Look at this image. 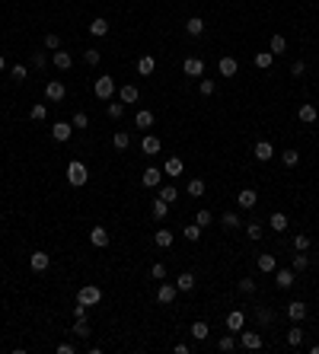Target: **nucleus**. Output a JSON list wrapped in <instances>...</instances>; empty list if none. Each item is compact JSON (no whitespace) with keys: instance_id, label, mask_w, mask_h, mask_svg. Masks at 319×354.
Segmentation results:
<instances>
[{"instance_id":"f257e3e1","label":"nucleus","mask_w":319,"mask_h":354,"mask_svg":"<svg viewBox=\"0 0 319 354\" xmlns=\"http://www.w3.org/2000/svg\"><path fill=\"white\" fill-rule=\"evenodd\" d=\"M86 179H90V169L80 160H70L67 163V182L74 185V188H80V185H86Z\"/></svg>"},{"instance_id":"f03ea898","label":"nucleus","mask_w":319,"mask_h":354,"mask_svg":"<svg viewBox=\"0 0 319 354\" xmlns=\"http://www.w3.org/2000/svg\"><path fill=\"white\" fill-rule=\"evenodd\" d=\"M99 300H102V290L96 284H86V287L77 290V303H83V306H96Z\"/></svg>"},{"instance_id":"7ed1b4c3","label":"nucleus","mask_w":319,"mask_h":354,"mask_svg":"<svg viewBox=\"0 0 319 354\" xmlns=\"http://www.w3.org/2000/svg\"><path fill=\"white\" fill-rule=\"evenodd\" d=\"M93 90H96V96H99L102 102H109V99L115 96V80H112V77H96V86H93Z\"/></svg>"},{"instance_id":"20e7f679","label":"nucleus","mask_w":319,"mask_h":354,"mask_svg":"<svg viewBox=\"0 0 319 354\" xmlns=\"http://www.w3.org/2000/svg\"><path fill=\"white\" fill-rule=\"evenodd\" d=\"M64 96H67V86L61 80H48V83H45V99L48 102H61Z\"/></svg>"},{"instance_id":"39448f33","label":"nucleus","mask_w":319,"mask_h":354,"mask_svg":"<svg viewBox=\"0 0 319 354\" xmlns=\"http://www.w3.org/2000/svg\"><path fill=\"white\" fill-rule=\"evenodd\" d=\"M294 275H297L294 268H275V287H281V290H291V287H294V281H297Z\"/></svg>"},{"instance_id":"423d86ee","label":"nucleus","mask_w":319,"mask_h":354,"mask_svg":"<svg viewBox=\"0 0 319 354\" xmlns=\"http://www.w3.org/2000/svg\"><path fill=\"white\" fill-rule=\"evenodd\" d=\"M70 134H74V125H70V122H54V125H51V137L57 140V144L70 140Z\"/></svg>"},{"instance_id":"0eeeda50","label":"nucleus","mask_w":319,"mask_h":354,"mask_svg":"<svg viewBox=\"0 0 319 354\" xmlns=\"http://www.w3.org/2000/svg\"><path fill=\"white\" fill-rule=\"evenodd\" d=\"M51 64H54L57 70H70V67H74V54L64 51V48H57V51L51 54Z\"/></svg>"},{"instance_id":"6e6552de","label":"nucleus","mask_w":319,"mask_h":354,"mask_svg":"<svg viewBox=\"0 0 319 354\" xmlns=\"http://www.w3.org/2000/svg\"><path fill=\"white\" fill-rule=\"evenodd\" d=\"M182 70H185V77H201L205 74V61H201V57H185Z\"/></svg>"},{"instance_id":"1a4fd4ad","label":"nucleus","mask_w":319,"mask_h":354,"mask_svg":"<svg viewBox=\"0 0 319 354\" xmlns=\"http://www.w3.org/2000/svg\"><path fill=\"white\" fill-rule=\"evenodd\" d=\"M252 153H255V160H258V163H268L271 157H275V147H271V140H258Z\"/></svg>"},{"instance_id":"9d476101","label":"nucleus","mask_w":319,"mask_h":354,"mask_svg":"<svg viewBox=\"0 0 319 354\" xmlns=\"http://www.w3.org/2000/svg\"><path fill=\"white\" fill-rule=\"evenodd\" d=\"M236 204H240V208H246V211H252V208L258 204V195L252 192V188H243V192L236 195Z\"/></svg>"},{"instance_id":"9b49d317","label":"nucleus","mask_w":319,"mask_h":354,"mask_svg":"<svg viewBox=\"0 0 319 354\" xmlns=\"http://www.w3.org/2000/svg\"><path fill=\"white\" fill-rule=\"evenodd\" d=\"M217 70L223 77H236V70H240V64H236V57H230V54H223L220 61H217Z\"/></svg>"},{"instance_id":"f8f14e48","label":"nucleus","mask_w":319,"mask_h":354,"mask_svg":"<svg viewBox=\"0 0 319 354\" xmlns=\"http://www.w3.org/2000/svg\"><path fill=\"white\" fill-rule=\"evenodd\" d=\"M287 316H291L294 322H303L306 319V303L303 300H291L287 303Z\"/></svg>"},{"instance_id":"ddd939ff","label":"nucleus","mask_w":319,"mask_h":354,"mask_svg":"<svg viewBox=\"0 0 319 354\" xmlns=\"http://www.w3.org/2000/svg\"><path fill=\"white\" fill-rule=\"evenodd\" d=\"M243 326H246V313L243 310L227 313V329H230V332H243Z\"/></svg>"},{"instance_id":"4468645a","label":"nucleus","mask_w":319,"mask_h":354,"mask_svg":"<svg viewBox=\"0 0 319 354\" xmlns=\"http://www.w3.org/2000/svg\"><path fill=\"white\" fill-rule=\"evenodd\" d=\"M176 284H160V290H157V303H163V306H169L172 300H176Z\"/></svg>"},{"instance_id":"2eb2a0df","label":"nucleus","mask_w":319,"mask_h":354,"mask_svg":"<svg viewBox=\"0 0 319 354\" xmlns=\"http://www.w3.org/2000/svg\"><path fill=\"white\" fill-rule=\"evenodd\" d=\"M90 243L99 246V249H105V246H109V230H105V227H93L90 230Z\"/></svg>"},{"instance_id":"dca6fc26","label":"nucleus","mask_w":319,"mask_h":354,"mask_svg":"<svg viewBox=\"0 0 319 354\" xmlns=\"http://www.w3.org/2000/svg\"><path fill=\"white\" fill-rule=\"evenodd\" d=\"M29 265H32V271H48V265H51V255H48V252H32Z\"/></svg>"},{"instance_id":"f3484780","label":"nucleus","mask_w":319,"mask_h":354,"mask_svg":"<svg viewBox=\"0 0 319 354\" xmlns=\"http://www.w3.org/2000/svg\"><path fill=\"white\" fill-rule=\"evenodd\" d=\"M297 118H300V122H306V125H313L316 118H319V109H316L313 102H303V105H300V112H297Z\"/></svg>"},{"instance_id":"a211bd4d","label":"nucleus","mask_w":319,"mask_h":354,"mask_svg":"<svg viewBox=\"0 0 319 354\" xmlns=\"http://www.w3.org/2000/svg\"><path fill=\"white\" fill-rule=\"evenodd\" d=\"M240 345H243L246 351H258V348H262V335H258V332H243Z\"/></svg>"},{"instance_id":"6ab92c4d","label":"nucleus","mask_w":319,"mask_h":354,"mask_svg":"<svg viewBox=\"0 0 319 354\" xmlns=\"http://www.w3.org/2000/svg\"><path fill=\"white\" fill-rule=\"evenodd\" d=\"M255 265H258V271H262V275H275L278 258H275V255H258V258H255Z\"/></svg>"},{"instance_id":"aec40b11","label":"nucleus","mask_w":319,"mask_h":354,"mask_svg":"<svg viewBox=\"0 0 319 354\" xmlns=\"http://www.w3.org/2000/svg\"><path fill=\"white\" fill-rule=\"evenodd\" d=\"M160 179H163V172H160L157 166H150V169H144V175H140V182H144L147 188H160Z\"/></svg>"},{"instance_id":"412c9836","label":"nucleus","mask_w":319,"mask_h":354,"mask_svg":"<svg viewBox=\"0 0 319 354\" xmlns=\"http://www.w3.org/2000/svg\"><path fill=\"white\" fill-rule=\"evenodd\" d=\"M140 150H144V157H157V153H160V137L147 134L144 140H140Z\"/></svg>"},{"instance_id":"4be33fe9","label":"nucleus","mask_w":319,"mask_h":354,"mask_svg":"<svg viewBox=\"0 0 319 354\" xmlns=\"http://www.w3.org/2000/svg\"><path fill=\"white\" fill-rule=\"evenodd\" d=\"M182 169H185V166H182V160H179V157H169L166 163H163V172H166V175H172V179H179V175H182Z\"/></svg>"},{"instance_id":"5701e85b","label":"nucleus","mask_w":319,"mask_h":354,"mask_svg":"<svg viewBox=\"0 0 319 354\" xmlns=\"http://www.w3.org/2000/svg\"><path fill=\"white\" fill-rule=\"evenodd\" d=\"M268 51L271 54H287V39H284V35H271V42H268Z\"/></svg>"},{"instance_id":"b1692460","label":"nucleus","mask_w":319,"mask_h":354,"mask_svg":"<svg viewBox=\"0 0 319 354\" xmlns=\"http://www.w3.org/2000/svg\"><path fill=\"white\" fill-rule=\"evenodd\" d=\"M118 99L128 105V102H137V99H140V93H137V86H134V83H125L122 90H118Z\"/></svg>"},{"instance_id":"393cba45","label":"nucleus","mask_w":319,"mask_h":354,"mask_svg":"<svg viewBox=\"0 0 319 354\" xmlns=\"http://www.w3.org/2000/svg\"><path fill=\"white\" fill-rule=\"evenodd\" d=\"M195 287V275H192V271H182V275L179 278H176V290H182V293H188V290H192Z\"/></svg>"},{"instance_id":"a878e982","label":"nucleus","mask_w":319,"mask_h":354,"mask_svg":"<svg viewBox=\"0 0 319 354\" xmlns=\"http://www.w3.org/2000/svg\"><path fill=\"white\" fill-rule=\"evenodd\" d=\"M252 64H255L258 70H268L271 64H275V54H271V51H255V57H252Z\"/></svg>"},{"instance_id":"bb28decb","label":"nucleus","mask_w":319,"mask_h":354,"mask_svg":"<svg viewBox=\"0 0 319 354\" xmlns=\"http://www.w3.org/2000/svg\"><path fill=\"white\" fill-rule=\"evenodd\" d=\"M172 240H176V236H172V230H157V233H153V243H157L160 249H169V246H172Z\"/></svg>"},{"instance_id":"cd10ccee","label":"nucleus","mask_w":319,"mask_h":354,"mask_svg":"<svg viewBox=\"0 0 319 354\" xmlns=\"http://www.w3.org/2000/svg\"><path fill=\"white\" fill-rule=\"evenodd\" d=\"M208 335H211V326H208L205 319H198V322H192V338H195V341H205Z\"/></svg>"},{"instance_id":"c85d7f7f","label":"nucleus","mask_w":319,"mask_h":354,"mask_svg":"<svg viewBox=\"0 0 319 354\" xmlns=\"http://www.w3.org/2000/svg\"><path fill=\"white\" fill-rule=\"evenodd\" d=\"M90 32L96 35V39H102V35H109V19H102V16H96L90 22Z\"/></svg>"},{"instance_id":"c756f323","label":"nucleus","mask_w":319,"mask_h":354,"mask_svg":"<svg viewBox=\"0 0 319 354\" xmlns=\"http://www.w3.org/2000/svg\"><path fill=\"white\" fill-rule=\"evenodd\" d=\"M153 67H157V64H153L150 54H140V57H137V74H140V77H150Z\"/></svg>"},{"instance_id":"7c9ffc66","label":"nucleus","mask_w":319,"mask_h":354,"mask_svg":"<svg viewBox=\"0 0 319 354\" xmlns=\"http://www.w3.org/2000/svg\"><path fill=\"white\" fill-rule=\"evenodd\" d=\"M220 223H223L227 230H240V227H243V220H240V214H236V211H227V214L220 217Z\"/></svg>"},{"instance_id":"2f4dec72","label":"nucleus","mask_w":319,"mask_h":354,"mask_svg":"<svg viewBox=\"0 0 319 354\" xmlns=\"http://www.w3.org/2000/svg\"><path fill=\"white\" fill-rule=\"evenodd\" d=\"M268 227H271V230H278V233H281V230H287V214H281V211H275V214L268 217Z\"/></svg>"},{"instance_id":"473e14b6","label":"nucleus","mask_w":319,"mask_h":354,"mask_svg":"<svg viewBox=\"0 0 319 354\" xmlns=\"http://www.w3.org/2000/svg\"><path fill=\"white\" fill-rule=\"evenodd\" d=\"M185 32H188V35H201V32H205V19H201V16L185 19Z\"/></svg>"},{"instance_id":"72a5a7b5","label":"nucleus","mask_w":319,"mask_h":354,"mask_svg":"<svg viewBox=\"0 0 319 354\" xmlns=\"http://www.w3.org/2000/svg\"><path fill=\"white\" fill-rule=\"evenodd\" d=\"M29 118H32V122H45V118H48V105H45V102H35L32 109H29Z\"/></svg>"},{"instance_id":"f704fd0d","label":"nucleus","mask_w":319,"mask_h":354,"mask_svg":"<svg viewBox=\"0 0 319 354\" xmlns=\"http://www.w3.org/2000/svg\"><path fill=\"white\" fill-rule=\"evenodd\" d=\"M176 198H179V188H176V185H160V201L172 204Z\"/></svg>"},{"instance_id":"c9c22d12","label":"nucleus","mask_w":319,"mask_h":354,"mask_svg":"<svg viewBox=\"0 0 319 354\" xmlns=\"http://www.w3.org/2000/svg\"><path fill=\"white\" fill-rule=\"evenodd\" d=\"M185 192L192 195V198H201V195H205V179H188Z\"/></svg>"},{"instance_id":"e433bc0d","label":"nucleus","mask_w":319,"mask_h":354,"mask_svg":"<svg viewBox=\"0 0 319 354\" xmlns=\"http://www.w3.org/2000/svg\"><path fill=\"white\" fill-rule=\"evenodd\" d=\"M287 345H291V348H300V345H303V329H300V326L287 329Z\"/></svg>"},{"instance_id":"4c0bfd02","label":"nucleus","mask_w":319,"mask_h":354,"mask_svg":"<svg viewBox=\"0 0 319 354\" xmlns=\"http://www.w3.org/2000/svg\"><path fill=\"white\" fill-rule=\"evenodd\" d=\"M128 144H131V134H128V131H115L112 147H115V150H128Z\"/></svg>"},{"instance_id":"58836bf2","label":"nucleus","mask_w":319,"mask_h":354,"mask_svg":"<svg viewBox=\"0 0 319 354\" xmlns=\"http://www.w3.org/2000/svg\"><path fill=\"white\" fill-rule=\"evenodd\" d=\"M29 77V70H26V64H13L10 67V80H13V83H22V80Z\"/></svg>"},{"instance_id":"ea45409f","label":"nucleus","mask_w":319,"mask_h":354,"mask_svg":"<svg viewBox=\"0 0 319 354\" xmlns=\"http://www.w3.org/2000/svg\"><path fill=\"white\" fill-rule=\"evenodd\" d=\"M134 125H137V128H150V125H153V112L140 109V112L134 115Z\"/></svg>"},{"instance_id":"a19ab883","label":"nucleus","mask_w":319,"mask_h":354,"mask_svg":"<svg viewBox=\"0 0 319 354\" xmlns=\"http://www.w3.org/2000/svg\"><path fill=\"white\" fill-rule=\"evenodd\" d=\"M150 214L157 217V220H163V217L169 214V204H166V201H160V198H157V201H153V208H150Z\"/></svg>"},{"instance_id":"79ce46f5","label":"nucleus","mask_w":319,"mask_h":354,"mask_svg":"<svg viewBox=\"0 0 319 354\" xmlns=\"http://www.w3.org/2000/svg\"><path fill=\"white\" fill-rule=\"evenodd\" d=\"M236 287H240V293H246V297H249V293H255V281L252 278H240V281H236Z\"/></svg>"},{"instance_id":"37998d69","label":"nucleus","mask_w":319,"mask_h":354,"mask_svg":"<svg viewBox=\"0 0 319 354\" xmlns=\"http://www.w3.org/2000/svg\"><path fill=\"white\" fill-rule=\"evenodd\" d=\"M217 351H223V354H230V351H236V338H233V335H223V338L217 341Z\"/></svg>"},{"instance_id":"c03bdc74","label":"nucleus","mask_w":319,"mask_h":354,"mask_svg":"<svg viewBox=\"0 0 319 354\" xmlns=\"http://www.w3.org/2000/svg\"><path fill=\"white\" fill-rule=\"evenodd\" d=\"M294 271H306V268H310V255H303V252H297V255H294Z\"/></svg>"},{"instance_id":"a18cd8bd","label":"nucleus","mask_w":319,"mask_h":354,"mask_svg":"<svg viewBox=\"0 0 319 354\" xmlns=\"http://www.w3.org/2000/svg\"><path fill=\"white\" fill-rule=\"evenodd\" d=\"M70 332H74L77 338H90V326H86V319H77V322H74V329H70Z\"/></svg>"},{"instance_id":"49530a36","label":"nucleus","mask_w":319,"mask_h":354,"mask_svg":"<svg viewBox=\"0 0 319 354\" xmlns=\"http://www.w3.org/2000/svg\"><path fill=\"white\" fill-rule=\"evenodd\" d=\"M45 48H48V51H57V48H61V35H57V32H48V35H45Z\"/></svg>"},{"instance_id":"de8ad7c7","label":"nucleus","mask_w":319,"mask_h":354,"mask_svg":"<svg viewBox=\"0 0 319 354\" xmlns=\"http://www.w3.org/2000/svg\"><path fill=\"white\" fill-rule=\"evenodd\" d=\"M294 249H297V252H306V249H310V236H306V233H297V236H294Z\"/></svg>"},{"instance_id":"09e8293b","label":"nucleus","mask_w":319,"mask_h":354,"mask_svg":"<svg viewBox=\"0 0 319 354\" xmlns=\"http://www.w3.org/2000/svg\"><path fill=\"white\" fill-rule=\"evenodd\" d=\"M281 163H284V166H297V163H300V153L297 150H284V153H281Z\"/></svg>"},{"instance_id":"8fccbe9b","label":"nucleus","mask_w":319,"mask_h":354,"mask_svg":"<svg viewBox=\"0 0 319 354\" xmlns=\"http://www.w3.org/2000/svg\"><path fill=\"white\" fill-rule=\"evenodd\" d=\"M185 240L188 243H198V240H201V227H198V223H188V227H185Z\"/></svg>"},{"instance_id":"3c124183","label":"nucleus","mask_w":319,"mask_h":354,"mask_svg":"<svg viewBox=\"0 0 319 354\" xmlns=\"http://www.w3.org/2000/svg\"><path fill=\"white\" fill-rule=\"evenodd\" d=\"M83 61H86L90 67H96V64L102 61V54H99V48H86V51H83Z\"/></svg>"},{"instance_id":"603ef678","label":"nucleus","mask_w":319,"mask_h":354,"mask_svg":"<svg viewBox=\"0 0 319 354\" xmlns=\"http://www.w3.org/2000/svg\"><path fill=\"white\" fill-rule=\"evenodd\" d=\"M122 115H125V102H112L109 99V118H112V122H118Z\"/></svg>"},{"instance_id":"864d4df0","label":"nucleus","mask_w":319,"mask_h":354,"mask_svg":"<svg viewBox=\"0 0 319 354\" xmlns=\"http://www.w3.org/2000/svg\"><path fill=\"white\" fill-rule=\"evenodd\" d=\"M45 64H48L45 51H32V67H35V70H45Z\"/></svg>"},{"instance_id":"5fc2aeb1","label":"nucleus","mask_w":319,"mask_h":354,"mask_svg":"<svg viewBox=\"0 0 319 354\" xmlns=\"http://www.w3.org/2000/svg\"><path fill=\"white\" fill-rule=\"evenodd\" d=\"M195 223H198V227L205 230L208 223H211V211H208V208H201V211H198V214H195Z\"/></svg>"},{"instance_id":"6e6d98bb","label":"nucleus","mask_w":319,"mask_h":354,"mask_svg":"<svg viewBox=\"0 0 319 354\" xmlns=\"http://www.w3.org/2000/svg\"><path fill=\"white\" fill-rule=\"evenodd\" d=\"M246 236H249V240H262V223H249V227H246Z\"/></svg>"},{"instance_id":"4d7b16f0","label":"nucleus","mask_w":319,"mask_h":354,"mask_svg":"<svg viewBox=\"0 0 319 354\" xmlns=\"http://www.w3.org/2000/svg\"><path fill=\"white\" fill-rule=\"evenodd\" d=\"M198 90H201V96H214L217 83H214V80H201V86H198Z\"/></svg>"},{"instance_id":"13d9d810","label":"nucleus","mask_w":319,"mask_h":354,"mask_svg":"<svg viewBox=\"0 0 319 354\" xmlns=\"http://www.w3.org/2000/svg\"><path fill=\"white\" fill-rule=\"evenodd\" d=\"M150 275L157 278V281H166V265H163V262H157V265L150 268Z\"/></svg>"},{"instance_id":"bf43d9fd","label":"nucleus","mask_w":319,"mask_h":354,"mask_svg":"<svg viewBox=\"0 0 319 354\" xmlns=\"http://www.w3.org/2000/svg\"><path fill=\"white\" fill-rule=\"evenodd\" d=\"M70 125H74V128H90V118H86L83 112H77L74 118H70Z\"/></svg>"},{"instance_id":"052dcab7","label":"nucleus","mask_w":319,"mask_h":354,"mask_svg":"<svg viewBox=\"0 0 319 354\" xmlns=\"http://www.w3.org/2000/svg\"><path fill=\"white\" fill-rule=\"evenodd\" d=\"M303 74H306V64L303 61H294L291 64V77H303Z\"/></svg>"},{"instance_id":"680f3d73","label":"nucleus","mask_w":319,"mask_h":354,"mask_svg":"<svg viewBox=\"0 0 319 354\" xmlns=\"http://www.w3.org/2000/svg\"><path fill=\"white\" fill-rule=\"evenodd\" d=\"M255 319L262 322V326H268V322H271V313H268V310H262V306H258V310H255Z\"/></svg>"},{"instance_id":"e2e57ef3","label":"nucleus","mask_w":319,"mask_h":354,"mask_svg":"<svg viewBox=\"0 0 319 354\" xmlns=\"http://www.w3.org/2000/svg\"><path fill=\"white\" fill-rule=\"evenodd\" d=\"M77 348L74 345H67V341H61V345H57V354H74Z\"/></svg>"},{"instance_id":"0e129e2a","label":"nucleus","mask_w":319,"mask_h":354,"mask_svg":"<svg viewBox=\"0 0 319 354\" xmlns=\"http://www.w3.org/2000/svg\"><path fill=\"white\" fill-rule=\"evenodd\" d=\"M74 316H77V319H86V306L77 303V306H74Z\"/></svg>"},{"instance_id":"69168bd1","label":"nucleus","mask_w":319,"mask_h":354,"mask_svg":"<svg viewBox=\"0 0 319 354\" xmlns=\"http://www.w3.org/2000/svg\"><path fill=\"white\" fill-rule=\"evenodd\" d=\"M7 67V61H4V54H0V70H4Z\"/></svg>"}]
</instances>
